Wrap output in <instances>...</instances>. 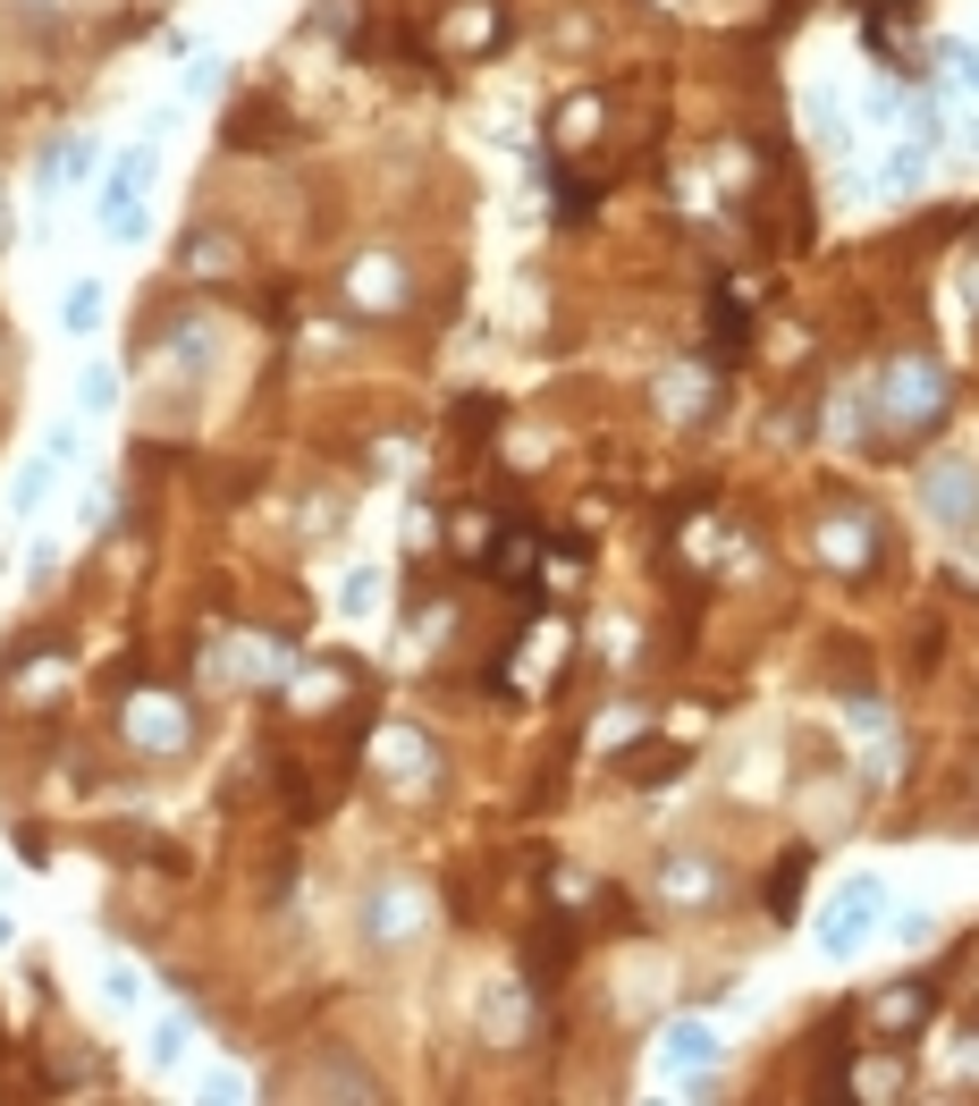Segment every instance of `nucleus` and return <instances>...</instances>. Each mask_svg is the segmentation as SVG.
I'll return each instance as SVG.
<instances>
[{
    "label": "nucleus",
    "mask_w": 979,
    "mask_h": 1106,
    "mask_svg": "<svg viewBox=\"0 0 979 1106\" xmlns=\"http://www.w3.org/2000/svg\"><path fill=\"white\" fill-rule=\"evenodd\" d=\"M870 913H879V887H853V895H845V904L827 913V947L845 954V947L861 938V929H870Z\"/></svg>",
    "instance_id": "nucleus-1"
},
{
    "label": "nucleus",
    "mask_w": 979,
    "mask_h": 1106,
    "mask_svg": "<svg viewBox=\"0 0 979 1106\" xmlns=\"http://www.w3.org/2000/svg\"><path fill=\"white\" fill-rule=\"evenodd\" d=\"M667 1056H676V1065H684V1056H709V1031H693V1022H676V1031H667Z\"/></svg>",
    "instance_id": "nucleus-2"
},
{
    "label": "nucleus",
    "mask_w": 979,
    "mask_h": 1106,
    "mask_svg": "<svg viewBox=\"0 0 979 1106\" xmlns=\"http://www.w3.org/2000/svg\"><path fill=\"white\" fill-rule=\"evenodd\" d=\"M793 879H802V854L777 861V887H768V904H777V913H793Z\"/></svg>",
    "instance_id": "nucleus-3"
}]
</instances>
